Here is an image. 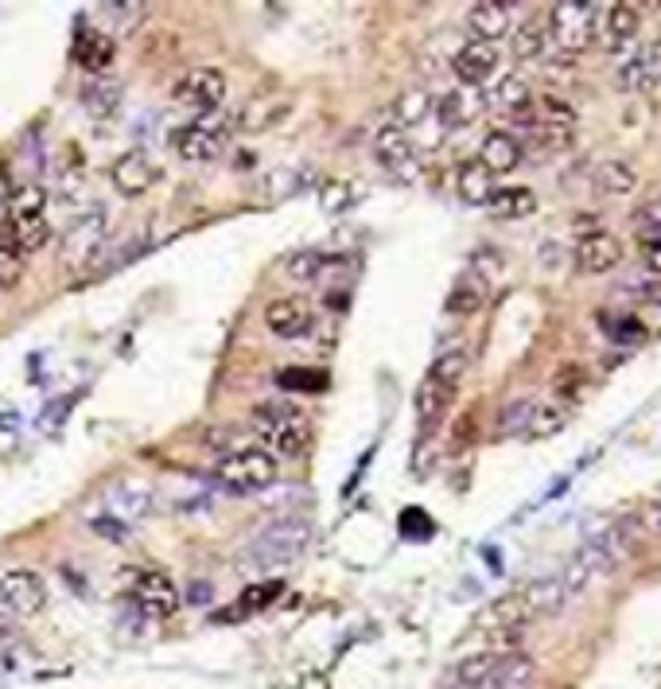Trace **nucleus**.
Listing matches in <instances>:
<instances>
[{"mask_svg": "<svg viewBox=\"0 0 661 689\" xmlns=\"http://www.w3.org/2000/svg\"><path fill=\"white\" fill-rule=\"evenodd\" d=\"M249 417H253V429L261 433V440L273 448V452H269L273 460H277V456H284V460H300V456H308L315 433H312L308 413H300L296 405L261 401Z\"/></svg>", "mask_w": 661, "mask_h": 689, "instance_id": "f257e3e1", "label": "nucleus"}, {"mask_svg": "<svg viewBox=\"0 0 661 689\" xmlns=\"http://www.w3.org/2000/svg\"><path fill=\"white\" fill-rule=\"evenodd\" d=\"M467 347H448L444 355H436V363L428 366V374L420 378L417 386V417L424 429H432L444 413H448V405H452L455 390H459V382H463V374H467Z\"/></svg>", "mask_w": 661, "mask_h": 689, "instance_id": "f03ea898", "label": "nucleus"}, {"mask_svg": "<svg viewBox=\"0 0 661 689\" xmlns=\"http://www.w3.org/2000/svg\"><path fill=\"white\" fill-rule=\"evenodd\" d=\"M312 542V526L300 518H280L273 526H265L257 538H249L242 553V565L253 569H280L288 561H296Z\"/></svg>", "mask_w": 661, "mask_h": 689, "instance_id": "7ed1b4c3", "label": "nucleus"}, {"mask_svg": "<svg viewBox=\"0 0 661 689\" xmlns=\"http://www.w3.org/2000/svg\"><path fill=\"white\" fill-rule=\"evenodd\" d=\"M214 475L226 491L257 495V491H269L277 483V460L265 448H234L230 456L218 460Z\"/></svg>", "mask_w": 661, "mask_h": 689, "instance_id": "20e7f679", "label": "nucleus"}, {"mask_svg": "<svg viewBox=\"0 0 661 689\" xmlns=\"http://www.w3.org/2000/svg\"><path fill=\"white\" fill-rule=\"evenodd\" d=\"M595 12L599 4H580V0H560L545 12V24H549V43L557 47L560 55L576 59L588 43L595 39Z\"/></svg>", "mask_w": 661, "mask_h": 689, "instance_id": "39448f33", "label": "nucleus"}, {"mask_svg": "<svg viewBox=\"0 0 661 689\" xmlns=\"http://www.w3.org/2000/svg\"><path fill=\"white\" fill-rule=\"evenodd\" d=\"M230 141V121L207 113V117H191L187 125H179L172 133V148L179 160L187 164H210L222 156V148Z\"/></svg>", "mask_w": 661, "mask_h": 689, "instance_id": "423d86ee", "label": "nucleus"}, {"mask_svg": "<svg viewBox=\"0 0 661 689\" xmlns=\"http://www.w3.org/2000/svg\"><path fill=\"white\" fill-rule=\"evenodd\" d=\"M226 71L222 67H191L179 82L172 86L175 106L191 109L195 117H207V113H218V106L226 102Z\"/></svg>", "mask_w": 661, "mask_h": 689, "instance_id": "0eeeda50", "label": "nucleus"}, {"mask_svg": "<svg viewBox=\"0 0 661 689\" xmlns=\"http://www.w3.org/2000/svg\"><path fill=\"white\" fill-rule=\"evenodd\" d=\"M102 246H105V215L94 211V215H86L82 222H74L67 230V238H63V269L74 273V277L86 273V269H94L98 257H102Z\"/></svg>", "mask_w": 661, "mask_h": 689, "instance_id": "6e6552de", "label": "nucleus"}, {"mask_svg": "<svg viewBox=\"0 0 661 689\" xmlns=\"http://www.w3.org/2000/svg\"><path fill=\"white\" fill-rule=\"evenodd\" d=\"M47 604V581L32 569H12L0 577V612L8 616H35Z\"/></svg>", "mask_w": 661, "mask_h": 689, "instance_id": "1a4fd4ad", "label": "nucleus"}, {"mask_svg": "<svg viewBox=\"0 0 661 689\" xmlns=\"http://www.w3.org/2000/svg\"><path fill=\"white\" fill-rule=\"evenodd\" d=\"M129 592H133V604L148 619H172L179 612V588L172 584L168 573L140 569L137 577H133V584H129Z\"/></svg>", "mask_w": 661, "mask_h": 689, "instance_id": "9d476101", "label": "nucleus"}, {"mask_svg": "<svg viewBox=\"0 0 661 689\" xmlns=\"http://www.w3.org/2000/svg\"><path fill=\"white\" fill-rule=\"evenodd\" d=\"M483 106L498 109V113H506V117H514V121L533 125V90H529V82H525L518 71L494 74V78L487 82Z\"/></svg>", "mask_w": 661, "mask_h": 689, "instance_id": "9b49d317", "label": "nucleus"}, {"mask_svg": "<svg viewBox=\"0 0 661 689\" xmlns=\"http://www.w3.org/2000/svg\"><path fill=\"white\" fill-rule=\"evenodd\" d=\"M638 24H642V8L638 4H603L595 12V43L603 51H623L630 39L638 36Z\"/></svg>", "mask_w": 661, "mask_h": 689, "instance_id": "f8f14e48", "label": "nucleus"}, {"mask_svg": "<svg viewBox=\"0 0 661 689\" xmlns=\"http://www.w3.org/2000/svg\"><path fill=\"white\" fill-rule=\"evenodd\" d=\"M265 327H269L277 339H284V343L304 339V335H312V327H315L312 304L300 300V296H277V300H269V308H265Z\"/></svg>", "mask_w": 661, "mask_h": 689, "instance_id": "ddd939ff", "label": "nucleus"}, {"mask_svg": "<svg viewBox=\"0 0 661 689\" xmlns=\"http://www.w3.org/2000/svg\"><path fill=\"white\" fill-rule=\"evenodd\" d=\"M572 261H576L580 273H592V277L611 273V269H619V261H623V242H619L615 234H607V230H588V234L576 238Z\"/></svg>", "mask_w": 661, "mask_h": 689, "instance_id": "4468645a", "label": "nucleus"}, {"mask_svg": "<svg viewBox=\"0 0 661 689\" xmlns=\"http://www.w3.org/2000/svg\"><path fill=\"white\" fill-rule=\"evenodd\" d=\"M374 156L385 172L401 176V180H413L417 176V148H413V137L397 125H382L374 133Z\"/></svg>", "mask_w": 661, "mask_h": 689, "instance_id": "2eb2a0df", "label": "nucleus"}, {"mask_svg": "<svg viewBox=\"0 0 661 689\" xmlns=\"http://www.w3.org/2000/svg\"><path fill=\"white\" fill-rule=\"evenodd\" d=\"M452 67H455V78H459L467 90L487 86L490 78L498 74V47H494V43L471 39V43H463V47L455 51Z\"/></svg>", "mask_w": 661, "mask_h": 689, "instance_id": "dca6fc26", "label": "nucleus"}, {"mask_svg": "<svg viewBox=\"0 0 661 689\" xmlns=\"http://www.w3.org/2000/svg\"><path fill=\"white\" fill-rule=\"evenodd\" d=\"M47 238H51V222L47 218H0V250H8V254L28 257L35 250H43Z\"/></svg>", "mask_w": 661, "mask_h": 689, "instance_id": "f3484780", "label": "nucleus"}, {"mask_svg": "<svg viewBox=\"0 0 661 689\" xmlns=\"http://www.w3.org/2000/svg\"><path fill=\"white\" fill-rule=\"evenodd\" d=\"M109 180H113V187H117L121 195L137 199V195H148V191L156 187L160 168H156L144 152H125V156H117V164L109 168Z\"/></svg>", "mask_w": 661, "mask_h": 689, "instance_id": "a211bd4d", "label": "nucleus"}, {"mask_svg": "<svg viewBox=\"0 0 661 689\" xmlns=\"http://www.w3.org/2000/svg\"><path fill=\"white\" fill-rule=\"evenodd\" d=\"M467 28L475 32L479 43H498L514 32V4L502 0H479L467 8Z\"/></svg>", "mask_w": 661, "mask_h": 689, "instance_id": "6ab92c4d", "label": "nucleus"}, {"mask_svg": "<svg viewBox=\"0 0 661 689\" xmlns=\"http://www.w3.org/2000/svg\"><path fill=\"white\" fill-rule=\"evenodd\" d=\"M292 113V102L288 98H257V102H245L234 117V129L242 137H261L269 129H277L280 121Z\"/></svg>", "mask_w": 661, "mask_h": 689, "instance_id": "aec40b11", "label": "nucleus"}, {"mask_svg": "<svg viewBox=\"0 0 661 689\" xmlns=\"http://www.w3.org/2000/svg\"><path fill=\"white\" fill-rule=\"evenodd\" d=\"M522 156H525L522 141H518L514 133H506V129L487 133L483 145H479V164L487 168L490 176H510V172H518Z\"/></svg>", "mask_w": 661, "mask_h": 689, "instance_id": "412c9836", "label": "nucleus"}, {"mask_svg": "<svg viewBox=\"0 0 661 689\" xmlns=\"http://www.w3.org/2000/svg\"><path fill=\"white\" fill-rule=\"evenodd\" d=\"M654 86H661V39H650L619 71V90H627V94H642Z\"/></svg>", "mask_w": 661, "mask_h": 689, "instance_id": "4be33fe9", "label": "nucleus"}, {"mask_svg": "<svg viewBox=\"0 0 661 689\" xmlns=\"http://www.w3.org/2000/svg\"><path fill=\"white\" fill-rule=\"evenodd\" d=\"M432 113H436V121H440L444 129H463V125H471V121L483 113V98H479L475 90L459 86V90L440 94V102H432Z\"/></svg>", "mask_w": 661, "mask_h": 689, "instance_id": "5701e85b", "label": "nucleus"}, {"mask_svg": "<svg viewBox=\"0 0 661 689\" xmlns=\"http://www.w3.org/2000/svg\"><path fill=\"white\" fill-rule=\"evenodd\" d=\"M113 55H117V43H113V36H105V32L82 28L78 39H74V63L90 74V78L105 74V67L113 63Z\"/></svg>", "mask_w": 661, "mask_h": 689, "instance_id": "b1692460", "label": "nucleus"}, {"mask_svg": "<svg viewBox=\"0 0 661 689\" xmlns=\"http://www.w3.org/2000/svg\"><path fill=\"white\" fill-rule=\"evenodd\" d=\"M549 24H545V16H529V20H522L514 32H510V51H514V59L518 63H537V59H545L549 55Z\"/></svg>", "mask_w": 661, "mask_h": 689, "instance_id": "393cba45", "label": "nucleus"}, {"mask_svg": "<svg viewBox=\"0 0 661 689\" xmlns=\"http://www.w3.org/2000/svg\"><path fill=\"white\" fill-rule=\"evenodd\" d=\"M518 596H522V604H525V612H529V619L557 616L560 608L568 604V592H564L560 577H537V581L525 584Z\"/></svg>", "mask_w": 661, "mask_h": 689, "instance_id": "a878e982", "label": "nucleus"}, {"mask_svg": "<svg viewBox=\"0 0 661 689\" xmlns=\"http://www.w3.org/2000/svg\"><path fill=\"white\" fill-rule=\"evenodd\" d=\"M592 187L599 199H627L630 191L638 187V172H634V164L630 160H603L599 168H595L592 176Z\"/></svg>", "mask_w": 661, "mask_h": 689, "instance_id": "bb28decb", "label": "nucleus"}, {"mask_svg": "<svg viewBox=\"0 0 661 689\" xmlns=\"http://www.w3.org/2000/svg\"><path fill=\"white\" fill-rule=\"evenodd\" d=\"M315 183V172H312V164H280V168H273L269 172V180H265V199H296V195H304L308 187Z\"/></svg>", "mask_w": 661, "mask_h": 689, "instance_id": "cd10ccee", "label": "nucleus"}, {"mask_svg": "<svg viewBox=\"0 0 661 689\" xmlns=\"http://www.w3.org/2000/svg\"><path fill=\"white\" fill-rule=\"evenodd\" d=\"M455 191H459V199H463V203H471V207H487L490 195H494V176H490L479 160H467V164L455 172Z\"/></svg>", "mask_w": 661, "mask_h": 689, "instance_id": "c85d7f7f", "label": "nucleus"}, {"mask_svg": "<svg viewBox=\"0 0 661 689\" xmlns=\"http://www.w3.org/2000/svg\"><path fill=\"white\" fill-rule=\"evenodd\" d=\"M483 300H487V281H483L479 273H467V277H459L455 289L448 292V312H452V316H475V312L483 308Z\"/></svg>", "mask_w": 661, "mask_h": 689, "instance_id": "c756f323", "label": "nucleus"}, {"mask_svg": "<svg viewBox=\"0 0 661 689\" xmlns=\"http://www.w3.org/2000/svg\"><path fill=\"white\" fill-rule=\"evenodd\" d=\"M487 207L498 218H525L537 211V195L529 187H494Z\"/></svg>", "mask_w": 661, "mask_h": 689, "instance_id": "7c9ffc66", "label": "nucleus"}, {"mask_svg": "<svg viewBox=\"0 0 661 689\" xmlns=\"http://www.w3.org/2000/svg\"><path fill=\"white\" fill-rule=\"evenodd\" d=\"M82 106L90 109V113H98V117L117 113V106H121V86H117L113 78H105V74H94V78L82 86Z\"/></svg>", "mask_w": 661, "mask_h": 689, "instance_id": "2f4dec72", "label": "nucleus"}, {"mask_svg": "<svg viewBox=\"0 0 661 689\" xmlns=\"http://www.w3.org/2000/svg\"><path fill=\"white\" fill-rule=\"evenodd\" d=\"M533 125H541V129H576V109L568 106L560 94L533 98Z\"/></svg>", "mask_w": 661, "mask_h": 689, "instance_id": "473e14b6", "label": "nucleus"}, {"mask_svg": "<svg viewBox=\"0 0 661 689\" xmlns=\"http://www.w3.org/2000/svg\"><path fill=\"white\" fill-rule=\"evenodd\" d=\"M393 117H397V129H413V125H420L424 117H432V94L428 90H420V86H413V90H405L401 98H397V106H393Z\"/></svg>", "mask_w": 661, "mask_h": 689, "instance_id": "72a5a7b5", "label": "nucleus"}, {"mask_svg": "<svg viewBox=\"0 0 661 689\" xmlns=\"http://www.w3.org/2000/svg\"><path fill=\"white\" fill-rule=\"evenodd\" d=\"M280 592H284V581H280V577H273V581H257L253 588H245L242 596H238V608H234V612H226V616H218V619H238V616H249V612H261V608H269V604L277 600Z\"/></svg>", "mask_w": 661, "mask_h": 689, "instance_id": "f704fd0d", "label": "nucleus"}, {"mask_svg": "<svg viewBox=\"0 0 661 689\" xmlns=\"http://www.w3.org/2000/svg\"><path fill=\"white\" fill-rule=\"evenodd\" d=\"M498 662H502V658H498V654H490V651H479V654H471V658H463V662L455 666V686L479 689L490 674L498 670Z\"/></svg>", "mask_w": 661, "mask_h": 689, "instance_id": "c9c22d12", "label": "nucleus"}, {"mask_svg": "<svg viewBox=\"0 0 661 689\" xmlns=\"http://www.w3.org/2000/svg\"><path fill=\"white\" fill-rule=\"evenodd\" d=\"M564 425H568V409H560V405H537L533 417H529V425H525V436L529 440H545V436H557Z\"/></svg>", "mask_w": 661, "mask_h": 689, "instance_id": "e433bc0d", "label": "nucleus"}, {"mask_svg": "<svg viewBox=\"0 0 661 689\" xmlns=\"http://www.w3.org/2000/svg\"><path fill=\"white\" fill-rule=\"evenodd\" d=\"M4 215L47 218V195H43V187H35V183H28V187H16V195H12V203H8V211H4Z\"/></svg>", "mask_w": 661, "mask_h": 689, "instance_id": "4c0bfd02", "label": "nucleus"}, {"mask_svg": "<svg viewBox=\"0 0 661 689\" xmlns=\"http://www.w3.org/2000/svg\"><path fill=\"white\" fill-rule=\"evenodd\" d=\"M630 226H634V234H638L642 246H646V242H661V199H646V203L634 211Z\"/></svg>", "mask_w": 661, "mask_h": 689, "instance_id": "58836bf2", "label": "nucleus"}, {"mask_svg": "<svg viewBox=\"0 0 661 689\" xmlns=\"http://www.w3.org/2000/svg\"><path fill=\"white\" fill-rule=\"evenodd\" d=\"M533 401L522 398V401H510L502 413H498V425H494V433L498 436H514V433H525V425H529V417H533Z\"/></svg>", "mask_w": 661, "mask_h": 689, "instance_id": "ea45409f", "label": "nucleus"}, {"mask_svg": "<svg viewBox=\"0 0 661 689\" xmlns=\"http://www.w3.org/2000/svg\"><path fill=\"white\" fill-rule=\"evenodd\" d=\"M277 382L284 386V390H308V394L327 390V374H319V370H304V366H288V370H280Z\"/></svg>", "mask_w": 661, "mask_h": 689, "instance_id": "a19ab883", "label": "nucleus"}, {"mask_svg": "<svg viewBox=\"0 0 661 689\" xmlns=\"http://www.w3.org/2000/svg\"><path fill=\"white\" fill-rule=\"evenodd\" d=\"M350 195H358V187H354L350 180H323L319 183V203H323V211H331V215H335V211H347L350 203H354Z\"/></svg>", "mask_w": 661, "mask_h": 689, "instance_id": "79ce46f5", "label": "nucleus"}, {"mask_svg": "<svg viewBox=\"0 0 661 689\" xmlns=\"http://www.w3.org/2000/svg\"><path fill=\"white\" fill-rule=\"evenodd\" d=\"M335 261H339V257H323V254H312V250H308V254H296L288 261V273L300 277V281H315V277H319L327 265H335Z\"/></svg>", "mask_w": 661, "mask_h": 689, "instance_id": "37998d69", "label": "nucleus"}, {"mask_svg": "<svg viewBox=\"0 0 661 689\" xmlns=\"http://www.w3.org/2000/svg\"><path fill=\"white\" fill-rule=\"evenodd\" d=\"M24 273H28V257L0 250V289L12 292L16 285H20V281H24Z\"/></svg>", "mask_w": 661, "mask_h": 689, "instance_id": "c03bdc74", "label": "nucleus"}, {"mask_svg": "<svg viewBox=\"0 0 661 689\" xmlns=\"http://www.w3.org/2000/svg\"><path fill=\"white\" fill-rule=\"evenodd\" d=\"M584 390V370H576V366H564L557 374V394H564V398H576Z\"/></svg>", "mask_w": 661, "mask_h": 689, "instance_id": "a18cd8bd", "label": "nucleus"}, {"mask_svg": "<svg viewBox=\"0 0 661 689\" xmlns=\"http://www.w3.org/2000/svg\"><path fill=\"white\" fill-rule=\"evenodd\" d=\"M545 82H553V86H568V82H572V59H568V55L549 59V63H545Z\"/></svg>", "mask_w": 661, "mask_h": 689, "instance_id": "49530a36", "label": "nucleus"}, {"mask_svg": "<svg viewBox=\"0 0 661 689\" xmlns=\"http://www.w3.org/2000/svg\"><path fill=\"white\" fill-rule=\"evenodd\" d=\"M630 296L642 300V304H661V281H634Z\"/></svg>", "mask_w": 661, "mask_h": 689, "instance_id": "de8ad7c7", "label": "nucleus"}, {"mask_svg": "<svg viewBox=\"0 0 661 689\" xmlns=\"http://www.w3.org/2000/svg\"><path fill=\"white\" fill-rule=\"evenodd\" d=\"M401 530H405V534H428V530H432V522H428V518H424V514H420L417 507L413 510H405V518H401Z\"/></svg>", "mask_w": 661, "mask_h": 689, "instance_id": "09e8293b", "label": "nucleus"}, {"mask_svg": "<svg viewBox=\"0 0 661 689\" xmlns=\"http://www.w3.org/2000/svg\"><path fill=\"white\" fill-rule=\"evenodd\" d=\"M12 195H16V183H12V172H8V164L0 160V211H8Z\"/></svg>", "mask_w": 661, "mask_h": 689, "instance_id": "8fccbe9b", "label": "nucleus"}, {"mask_svg": "<svg viewBox=\"0 0 661 689\" xmlns=\"http://www.w3.org/2000/svg\"><path fill=\"white\" fill-rule=\"evenodd\" d=\"M638 518H642V526H646V530H654V534H661V495L654 499V503H650V507L642 510Z\"/></svg>", "mask_w": 661, "mask_h": 689, "instance_id": "3c124183", "label": "nucleus"}, {"mask_svg": "<svg viewBox=\"0 0 661 689\" xmlns=\"http://www.w3.org/2000/svg\"><path fill=\"white\" fill-rule=\"evenodd\" d=\"M94 530H102L105 538H113L117 545L125 542V526H117V522H109V518H94Z\"/></svg>", "mask_w": 661, "mask_h": 689, "instance_id": "603ef678", "label": "nucleus"}, {"mask_svg": "<svg viewBox=\"0 0 661 689\" xmlns=\"http://www.w3.org/2000/svg\"><path fill=\"white\" fill-rule=\"evenodd\" d=\"M642 254H646L650 273H658V277H661V242H646V246H642Z\"/></svg>", "mask_w": 661, "mask_h": 689, "instance_id": "864d4df0", "label": "nucleus"}, {"mask_svg": "<svg viewBox=\"0 0 661 689\" xmlns=\"http://www.w3.org/2000/svg\"><path fill=\"white\" fill-rule=\"evenodd\" d=\"M518 689H529V686H518Z\"/></svg>", "mask_w": 661, "mask_h": 689, "instance_id": "5fc2aeb1", "label": "nucleus"}]
</instances>
